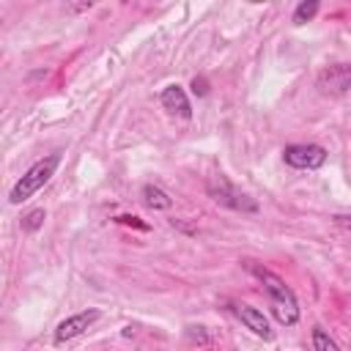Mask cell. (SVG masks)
Here are the masks:
<instances>
[{"mask_svg": "<svg viewBox=\"0 0 351 351\" xmlns=\"http://www.w3.org/2000/svg\"><path fill=\"white\" fill-rule=\"evenodd\" d=\"M143 203H145L148 208H154V211H167V208H173V197H170L162 186H156V184H145V186H143Z\"/></svg>", "mask_w": 351, "mask_h": 351, "instance_id": "9c48e42d", "label": "cell"}, {"mask_svg": "<svg viewBox=\"0 0 351 351\" xmlns=\"http://www.w3.org/2000/svg\"><path fill=\"white\" fill-rule=\"evenodd\" d=\"M285 165L296 170H318L326 162V148L318 143H299V145H285L282 148Z\"/></svg>", "mask_w": 351, "mask_h": 351, "instance_id": "277c9868", "label": "cell"}, {"mask_svg": "<svg viewBox=\"0 0 351 351\" xmlns=\"http://www.w3.org/2000/svg\"><path fill=\"white\" fill-rule=\"evenodd\" d=\"M192 93H197V96H206V93H208L206 77H195V80H192Z\"/></svg>", "mask_w": 351, "mask_h": 351, "instance_id": "5bb4252c", "label": "cell"}, {"mask_svg": "<svg viewBox=\"0 0 351 351\" xmlns=\"http://www.w3.org/2000/svg\"><path fill=\"white\" fill-rule=\"evenodd\" d=\"M93 3H80V5H71V11H85V8H90Z\"/></svg>", "mask_w": 351, "mask_h": 351, "instance_id": "e0dca14e", "label": "cell"}, {"mask_svg": "<svg viewBox=\"0 0 351 351\" xmlns=\"http://www.w3.org/2000/svg\"><path fill=\"white\" fill-rule=\"evenodd\" d=\"M332 219H335V225H337V228H343V230H348V233H351V217H348V214H335Z\"/></svg>", "mask_w": 351, "mask_h": 351, "instance_id": "9a60e30c", "label": "cell"}, {"mask_svg": "<svg viewBox=\"0 0 351 351\" xmlns=\"http://www.w3.org/2000/svg\"><path fill=\"white\" fill-rule=\"evenodd\" d=\"M44 219H47V211H44V208H33V211H27V214L22 217V230H25V233H36V230L44 225Z\"/></svg>", "mask_w": 351, "mask_h": 351, "instance_id": "8fae6325", "label": "cell"}, {"mask_svg": "<svg viewBox=\"0 0 351 351\" xmlns=\"http://www.w3.org/2000/svg\"><path fill=\"white\" fill-rule=\"evenodd\" d=\"M186 340H189V346H197V348H208L211 346V337H208V332H206V326H186Z\"/></svg>", "mask_w": 351, "mask_h": 351, "instance_id": "7c38bea8", "label": "cell"}, {"mask_svg": "<svg viewBox=\"0 0 351 351\" xmlns=\"http://www.w3.org/2000/svg\"><path fill=\"white\" fill-rule=\"evenodd\" d=\"M247 269L263 282L266 293L271 296V313H274V318L282 326H293L299 321V302H296V293L291 291V285L282 277H277L274 271H269V269H263V266H258L252 261H247Z\"/></svg>", "mask_w": 351, "mask_h": 351, "instance_id": "6da1fadb", "label": "cell"}, {"mask_svg": "<svg viewBox=\"0 0 351 351\" xmlns=\"http://www.w3.org/2000/svg\"><path fill=\"white\" fill-rule=\"evenodd\" d=\"M159 101H162V107H165L167 112L178 115V118H184V121H189V118H192V107H189L186 90H184L181 85H167V88L162 90Z\"/></svg>", "mask_w": 351, "mask_h": 351, "instance_id": "ba28073f", "label": "cell"}, {"mask_svg": "<svg viewBox=\"0 0 351 351\" xmlns=\"http://www.w3.org/2000/svg\"><path fill=\"white\" fill-rule=\"evenodd\" d=\"M99 318H101V313H99L96 307H90V310H82V313H77V315L63 318V321L58 324V329H55V343H66V340L80 337V335H82L85 329H90Z\"/></svg>", "mask_w": 351, "mask_h": 351, "instance_id": "8992f818", "label": "cell"}, {"mask_svg": "<svg viewBox=\"0 0 351 351\" xmlns=\"http://www.w3.org/2000/svg\"><path fill=\"white\" fill-rule=\"evenodd\" d=\"M318 90L324 96H343L348 88H351V66L346 63H335V66H326L318 80H315Z\"/></svg>", "mask_w": 351, "mask_h": 351, "instance_id": "5b68a950", "label": "cell"}, {"mask_svg": "<svg viewBox=\"0 0 351 351\" xmlns=\"http://www.w3.org/2000/svg\"><path fill=\"white\" fill-rule=\"evenodd\" d=\"M206 189H208V197L214 203L225 206V208H233V211H241V214H255L258 211V203L250 195H244L236 184H230L228 176H222V173L211 176L208 184H206Z\"/></svg>", "mask_w": 351, "mask_h": 351, "instance_id": "3957f363", "label": "cell"}, {"mask_svg": "<svg viewBox=\"0 0 351 351\" xmlns=\"http://www.w3.org/2000/svg\"><path fill=\"white\" fill-rule=\"evenodd\" d=\"M118 222H123V225H134V228H140V230H148V225H145V222H137V217H118Z\"/></svg>", "mask_w": 351, "mask_h": 351, "instance_id": "2e32d148", "label": "cell"}, {"mask_svg": "<svg viewBox=\"0 0 351 351\" xmlns=\"http://www.w3.org/2000/svg\"><path fill=\"white\" fill-rule=\"evenodd\" d=\"M233 313H236V318H239L252 335H258V337H263V340H271V337H274V332H271V326H269V318H266L258 307H252V304H233Z\"/></svg>", "mask_w": 351, "mask_h": 351, "instance_id": "52a82bcc", "label": "cell"}, {"mask_svg": "<svg viewBox=\"0 0 351 351\" xmlns=\"http://www.w3.org/2000/svg\"><path fill=\"white\" fill-rule=\"evenodd\" d=\"M315 14H318V0H304V3L296 5V11H293V22H296V25H304V22H310Z\"/></svg>", "mask_w": 351, "mask_h": 351, "instance_id": "30bf717a", "label": "cell"}, {"mask_svg": "<svg viewBox=\"0 0 351 351\" xmlns=\"http://www.w3.org/2000/svg\"><path fill=\"white\" fill-rule=\"evenodd\" d=\"M58 165H60V154H49V156H44V159H38L33 167H27L25 170V176L14 184V189H11V195H8V200L14 203V206H19V203H25V200H30L52 176H55V170H58Z\"/></svg>", "mask_w": 351, "mask_h": 351, "instance_id": "7a4b0ae2", "label": "cell"}, {"mask_svg": "<svg viewBox=\"0 0 351 351\" xmlns=\"http://www.w3.org/2000/svg\"><path fill=\"white\" fill-rule=\"evenodd\" d=\"M313 348H315V351H340V346H337L321 326L313 329Z\"/></svg>", "mask_w": 351, "mask_h": 351, "instance_id": "4fadbf2b", "label": "cell"}]
</instances>
